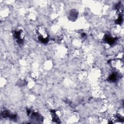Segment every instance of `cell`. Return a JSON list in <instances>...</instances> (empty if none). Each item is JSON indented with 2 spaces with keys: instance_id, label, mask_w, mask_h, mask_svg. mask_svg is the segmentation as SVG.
Segmentation results:
<instances>
[{
  "instance_id": "1",
  "label": "cell",
  "mask_w": 124,
  "mask_h": 124,
  "mask_svg": "<svg viewBox=\"0 0 124 124\" xmlns=\"http://www.w3.org/2000/svg\"><path fill=\"white\" fill-rule=\"evenodd\" d=\"M37 33L39 35V38L42 42H46L48 39V34L46 31L43 27H39L37 30Z\"/></svg>"
}]
</instances>
